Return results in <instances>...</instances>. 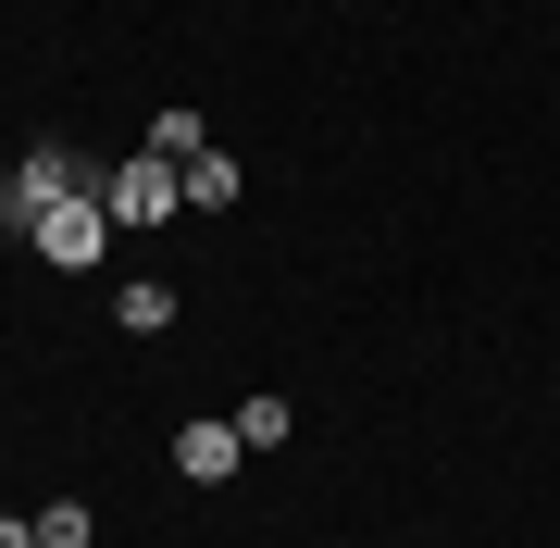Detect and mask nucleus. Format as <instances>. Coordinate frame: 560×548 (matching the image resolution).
I'll list each match as a JSON object with an SVG mask.
<instances>
[{
  "label": "nucleus",
  "instance_id": "nucleus-1",
  "mask_svg": "<svg viewBox=\"0 0 560 548\" xmlns=\"http://www.w3.org/2000/svg\"><path fill=\"white\" fill-rule=\"evenodd\" d=\"M101 212H113V237H138V224L187 212V175L162 163V150H138V163H113V175H101Z\"/></svg>",
  "mask_w": 560,
  "mask_h": 548
},
{
  "label": "nucleus",
  "instance_id": "nucleus-2",
  "mask_svg": "<svg viewBox=\"0 0 560 548\" xmlns=\"http://www.w3.org/2000/svg\"><path fill=\"white\" fill-rule=\"evenodd\" d=\"M25 249H38V263H62V275H88V263L113 249V212H101V200H50L38 224H25Z\"/></svg>",
  "mask_w": 560,
  "mask_h": 548
},
{
  "label": "nucleus",
  "instance_id": "nucleus-3",
  "mask_svg": "<svg viewBox=\"0 0 560 548\" xmlns=\"http://www.w3.org/2000/svg\"><path fill=\"white\" fill-rule=\"evenodd\" d=\"M237 462H249L237 411H212V424H187V436H175V474H187V487H237Z\"/></svg>",
  "mask_w": 560,
  "mask_h": 548
},
{
  "label": "nucleus",
  "instance_id": "nucleus-4",
  "mask_svg": "<svg viewBox=\"0 0 560 548\" xmlns=\"http://www.w3.org/2000/svg\"><path fill=\"white\" fill-rule=\"evenodd\" d=\"M113 325H125V337H162V325H175V287H162V275H138V287L113 300Z\"/></svg>",
  "mask_w": 560,
  "mask_h": 548
},
{
  "label": "nucleus",
  "instance_id": "nucleus-5",
  "mask_svg": "<svg viewBox=\"0 0 560 548\" xmlns=\"http://www.w3.org/2000/svg\"><path fill=\"white\" fill-rule=\"evenodd\" d=\"M237 436H249V462H261V448H287V436H300V411L261 386V399H237Z\"/></svg>",
  "mask_w": 560,
  "mask_h": 548
},
{
  "label": "nucleus",
  "instance_id": "nucleus-6",
  "mask_svg": "<svg viewBox=\"0 0 560 548\" xmlns=\"http://www.w3.org/2000/svg\"><path fill=\"white\" fill-rule=\"evenodd\" d=\"M175 175H187V212H224V200H237V187H249L237 163H224V150H200V163H175Z\"/></svg>",
  "mask_w": 560,
  "mask_h": 548
},
{
  "label": "nucleus",
  "instance_id": "nucleus-7",
  "mask_svg": "<svg viewBox=\"0 0 560 548\" xmlns=\"http://www.w3.org/2000/svg\"><path fill=\"white\" fill-rule=\"evenodd\" d=\"M150 150H162V163H200V150H212V125L175 101V113H150Z\"/></svg>",
  "mask_w": 560,
  "mask_h": 548
},
{
  "label": "nucleus",
  "instance_id": "nucleus-8",
  "mask_svg": "<svg viewBox=\"0 0 560 548\" xmlns=\"http://www.w3.org/2000/svg\"><path fill=\"white\" fill-rule=\"evenodd\" d=\"M88 536H101V511H88V499H50V511H38V548H88Z\"/></svg>",
  "mask_w": 560,
  "mask_h": 548
},
{
  "label": "nucleus",
  "instance_id": "nucleus-9",
  "mask_svg": "<svg viewBox=\"0 0 560 548\" xmlns=\"http://www.w3.org/2000/svg\"><path fill=\"white\" fill-rule=\"evenodd\" d=\"M0 548H38V511H25V524H13V511H0Z\"/></svg>",
  "mask_w": 560,
  "mask_h": 548
}]
</instances>
